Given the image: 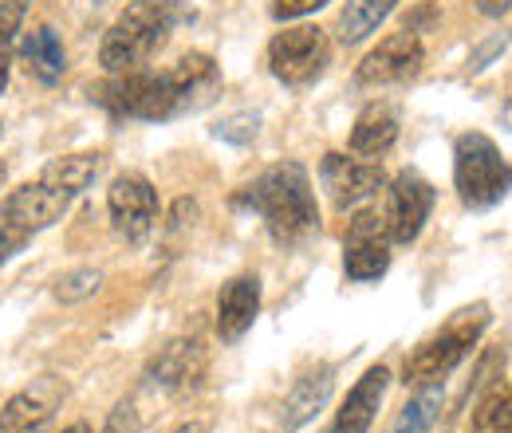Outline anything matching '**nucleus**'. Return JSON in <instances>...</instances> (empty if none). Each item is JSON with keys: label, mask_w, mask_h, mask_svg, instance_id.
Returning a JSON list of instances; mask_svg holds the SVG:
<instances>
[{"label": "nucleus", "mask_w": 512, "mask_h": 433, "mask_svg": "<svg viewBox=\"0 0 512 433\" xmlns=\"http://www.w3.org/2000/svg\"><path fill=\"white\" fill-rule=\"evenodd\" d=\"M505 44H509V32H497V36H493V40H489V44H485L481 52H473V71H481V67L493 60V56H497V52H501Z\"/></svg>", "instance_id": "c85d7f7f"}, {"label": "nucleus", "mask_w": 512, "mask_h": 433, "mask_svg": "<svg viewBox=\"0 0 512 433\" xmlns=\"http://www.w3.org/2000/svg\"><path fill=\"white\" fill-rule=\"evenodd\" d=\"M99 284H103V276H99L95 268H75V272L60 276V284H56V300H60V304H79V300L95 296Z\"/></svg>", "instance_id": "393cba45"}, {"label": "nucleus", "mask_w": 512, "mask_h": 433, "mask_svg": "<svg viewBox=\"0 0 512 433\" xmlns=\"http://www.w3.org/2000/svg\"><path fill=\"white\" fill-rule=\"evenodd\" d=\"M60 382L56 378H40L36 386L20 390L8 398V406L0 410V430L4 433H48L56 406H60Z\"/></svg>", "instance_id": "ddd939ff"}, {"label": "nucleus", "mask_w": 512, "mask_h": 433, "mask_svg": "<svg viewBox=\"0 0 512 433\" xmlns=\"http://www.w3.org/2000/svg\"><path fill=\"white\" fill-rule=\"evenodd\" d=\"M398 142V115L390 103H367L351 130V150L363 158H383Z\"/></svg>", "instance_id": "6ab92c4d"}, {"label": "nucleus", "mask_w": 512, "mask_h": 433, "mask_svg": "<svg viewBox=\"0 0 512 433\" xmlns=\"http://www.w3.org/2000/svg\"><path fill=\"white\" fill-rule=\"evenodd\" d=\"M438 410H442V386L430 382V386H422V394H414V398L398 410L390 433H430L434 422H438Z\"/></svg>", "instance_id": "5701e85b"}, {"label": "nucleus", "mask_w": 512, "mask_h": 433, "mask_svg": "<svg viewBox=\"0 0 512 433\" xmlns=\"http://www.w3.org/2000/svg\"><path fill=\"white\" fill-rule=\"evenodd\" d=\"M20 52H24V63H28V75H36L40 83H60L67 71V52L64 44H60V36H56V28H36V32H28L24 36V44H20Z\"/></svg>", "instance_id": "aec40b11"}, {"label": "nucleus", "mask_w": 512, "mask_h": 433, "mask_svg": "<svg viewBox=\"0 0 512 433\" xmlns=\"http://www.w3.org/2000/svg\"><path fill=\"white\" fill-rule=\"evenodd\" d=\"M331 63V40L316 24H296L284 28L280 36H272L268 44V71L284 83V87H308L316 83Z\"/></svg>", "instance_id": "0eeeda50"}, {"label": "nucleus", "mask_w": 512, "mask_h": 433, "mask_svg": "<svg viewBox=\"0 0 512 433\" xmlns=\"http://www.w3.org/2000/svg\"><path fill=\"white\" fill-rule=\"evenodd\" d=\"M422 63H426V48H422L418 32H414V28H406V32L386 36L383 44H379L367 60L359 63V75H355V79H359L363 87L410 83V79L422 71Z\"/></svg>", "instance_id": "9d476101"}, {"label": "nucleus", "mask_w": 512, "mask_h": 433, "mask_svg": "<svg viewBox=\"0 0 512 433\" xmlns=\"http://www.w3.org/2000/svg\"><path fill=\"white\" fill-rule=\"evenodd\" d=\"M221 91V67L190 52L174 63L170 71H123L103 91L99 103L119 119H142V123H166L178 115H193L209 107Z\"/></svg>", "instance_id": "f257e3e1"}, {"label": "nucleus", "mask_w": 512, "mask_h": 433, "mask_svg": "<svg viewBox=\"0 0 512 433\" xmlns=\"http://www.w3.org/2000/svg\"><path fill=\"white\" fill-rule=\"evenodd\" d=\"M205 374V351L197 339H174L162 347V355L150 363V382L170 390V394H182V390H193L197 378Z\"/></svg>", "instance_id": "4468645a"}, {"label": "nucleus", "mask_w": 512, "mask_h": 433, "mask_svg": "<svg viewBox=\"0 0 512 433\" xmlns=\"http://www.w3.org/2000/svg\"><path fill=\"white\" fill-rule=\"evenodd\" d=\"M28 0H0V95L8 87V67H12V52H16V32L24 24Z\"/></svg>", "instance_id": "b1692460"}, {"label": "nucleus", "mask_w": 512, "mask_h": 433, "mask_svg": "<svg viewBox=\"0 0 512 433\" xmlns=\"http://www.w3.org/2000/svg\"><path fill=\"white\" fill-rule=\"evenodd\" d=\"M256 130H260V115L241 111V115H229V119H221V123L213 126V138L233 142V146H249L256 138Z\"/></svg>", "instance_id": "a878e982"}, {"label": "nucleus", "mask_w": 512, "mask_h": 433, "mask_svg": "<svg viewBox=\"0 0 512 433\" xmlns=\"http://www.w3.org/2000/svg\"><path fill=\"white\" fill-rule=\"evenodd\" d=\"M331 386H335V371H331V367H316V371H308L304 378H296V386L288 390L284 410H280L284 430L292 433V430H300V426H308L323 406H327Z\"/></svg>", "instance_id": "f3484780"}, {"label": "nucleus", "mask_w": 512, "mask_h": 433, "mask_svg": "<svg viewBox=\"0 0 512 433\" xmlns=\"http://www.w3.org/2000/svg\"><path fill=\"white\" fill-rule=\"evenodd\" d=\"M453 186L469 209H493L512 193V162L489 134L469 130L453 142Z\"/></svg>", "instance_id": "20e7f679"}, {"label": "nucleus", "mask_w": 512, "mask_h": 433, "mask_svg": "<svg viewBox=\"0 0 512 433\" xmlns=\"http://www.w3.org/2000/svg\"><path fill=\"white\" fill-rule=\"evenodd\" d=\"M497 359H485V382L481 394L473 402V418H469V433H512V390L501 378H489Z\"/></svg>", "instance_id": "a211bd4d"}, {"label": "nucleus", "mask_w": 512, "mask_h": 433, "mask_svg": "<svg viewBox=\"0 0 512 433\" xmlns=\"http://www.w3.org/2000/svg\"><path fill=\"white\" fill-rule=\"evenodd\" d=\"M430 209H434V186L418 170H402L390 182V193H386L383 217H386V229H390V241L394 245L418 241V233L430 221Z\"/></svg>", "instance_id": "1a4fd4ad"}, {"label": "nucleus", "mask_w": 512, "mask_h": 433, "mask_svg": "<svg viewBox=\"0 0 512 433\" xmlns=\"http://www.w3.org/2000/svg\"><path fill=\"white\" fill-rule=\"evenodd\" d=\"M64 433H91V430H87V422H75V426H67Z\"/></svg>", "instance_id": "2f4dec72"}, {"label": "nucleus", "mask_w": 512, "mask_h": 433, "mask_svg": "<svg viewBox=\"0 0 512 433\" xmlns=\"http://www.w3.org/2000/svg\"><path fill=\"white\" fill-rule=\"evenodd\" d=\"M99 162H103V154H67V158H52L40 174H44L48 182H56L60 189H67L71 197H79L83 189L95 182Z\"/></svg>", "instance_id": "4be33fe9"}, {"label": "nucleus", "mask_w": 512, "mask_h": 433, "mask_svg": "<svg viewBox=\"0 0 512 433\" xmlns=\"http://www.w3.org/2000/svg\"><path fill=\"white\" fill-rule=\"evenodd\" d=\"M237 205L253 209L276 245H300L320 229L316 189H312V178L300 162L268 166L253 186H245Z\"/></svg>", "instance_id": "f03ea898"}, {"label": "nucleus", "mask_w": 512, "mask_h": 433, "mask_svg": "<svg viewBox=\"0 0 512 433\" xmlns=\"http://www.w3.org/2000/svg\"><path fill=\"white\" fill-rule=\"evenodd\" d=\"M493 323L489 304H473V308L453 311L446 323L406 359V382L414 386H430V382H446L457 363L469 359V351L477 347V339L485 335V327Z\"/></svg>", "instance_id": "39448f33"}, {"label": "nucleus", "mask_w": 512, "mask_h": 433, "mask_svg": "<svg viewBox=\"0 0 512 433\" xmlns=\"http://www.w3.org/2000/svg\"><path fill=\"white\" fill-rule=\"evenodd\" d=\"M182 20H190V12L178 0H134V4H127L119 12V20L107 28L103 44H99L103 71H111V75L138 71L142 63L166 44V36Z\"/></svg>", "instance_id": "7ed1b4c3"}, {"label": "nucleus", "mask_w": 512, "mask_h": 433, "mask_svg": "<svg viewBox=\"0 0 512 433\" xmlns=\"http://www.w3.org/2000/svg\"><path fill=\"white\" fill-rule=\"evenodd\" d=\"M394 4L398 0H347L339 12V40L363 44L371 32H379V24L394 12Z\"/></svg>", "instance_id": "412c9836"}, {"label": "nucleus", "mask_w": 512, "mask_h": 433, "mask_svg": "<svg viewBox=\"0 0 512 433\" xmlns=\"http://www.w3.org/2000/svg\"><path fill=\"white\" fill-rule=\"evenodd\" d=\"M320 178H323L327 197H331L339 209H355V205L371 201V197L386 186L383 166L359 162V158H347V154H327L320 166Z\"/></svg>", "instance_id": "f8f14e48"}, {"label": "nucleus", "mask_w": 512, "mask_h": 433, "mask_svg": "<svg viewBox=\"0 0 512 433\" xmlns=\"http://www.w3.org/2000/svg\"><path fill=\"white\" fill-rule=\"evenodd\" d=\"M512 8V0H477V12H485V16H505Z\"/></svg>", "instance_id": "c756f323"}, {"label": "nucleus", "mask_w": 512, "mask_h": 433, "mask_svg": "<svg viewBox=\"0 0 512 433\" xmlns=\"http://www.w3.org/2000/svg\"><path fill=\"white\" fill-rule=\"evenodd\" d=\"M71 201L75 197L56 186V182H48L44 174L36 182H28V186L12 189L0 201V264H8L36 233L56 225L71 209Z\"/></svg>", "instance_id": "423d86ee"}, {"label": "nucleus", "mask_w": 512, "mask_h": 433, "mask_svg": "<svg viewBox=\"0 0 512 433\" xmlns=\"http://www.w3.org/2000/svg\"><path fill=\"white\" fill-rule=\"evenodd\" d=\"M386 382H390V371H386V367H371V371L363 374V378L351 386L343 410L335 414L331 433H367L371 430V422H375V414H379V406H383Z\"/></svg>", "instance_id": "dca6fc26"}, {"label": "nucleus", "mask_w": 512, "mask_h": 433, "mask_svg": "<svg viewBox=\"0 0 512 433\" xmlns=\"http://www.w3.org/2000/svg\"><path fill=\"white\" fill-rule=\"evenodd\" d=\"M323 4H331V0H272V16L276 20H300V16L316 12Z\"/></svg>", "instance_id": "cd10ccee"}, {"label": "nucleus", "mask_w": 512, "mask_h": 433, "mask_svg": "<svg viewBox=\"0 0 512 433\" xmlns=\"http://www.w3.org/2000/svg\"><path fill=\"white\" fill-rule=\"evenodd\" d=\"M386 268H390V229H386V217L375 213V209H363L347 225V237H343V272H347V280L367 284V280H379Z\"/></svg>", "instance_id": "6e6552de"}, {"label": "nucleus", "mask_w": 512, "mask_h": 433, "mask_svg": "<svg viewBox=\"0 0 512 433\" xmlns=\"http://www.w3.org/2000/svg\"><path fill=\"white\" fill-rule=\"evenodd\" d=\"M260 311V280L256 276H233L217 296V335L225 343H237L253 327Z\"/></svg>", "instance_id": "2eb2a0df"}, {"label": "nucleus", "mask_w": 512, "mask_h": 433, "mask_svg": "<svg viewBox=\"0 0 512 433\" xmlns=\"http://www.w3.org/2000/svg\"><path fill=\"white\" fill-rule=\"evenodd\" d=\"M138 430H142V418H138L134 402H119V406L111 410L107 426H103V433H138Z\"/></svg>", "instance_id": "bb28decb"}, {"label": "nucleus", "mask_w": 512, "mask_h": 433, "mask_svg": "<svg viewBox=\"0 0 512 433\" xmlns=\"http://www.w3.org/2000/svg\"><path fill=\"white\" fill-rule=\"evenodd\" d=\"M4 178H8V166H4V162H0V186H4Z\"/></svg>", "instance_id": "473e14b6"}, {"label": "nucleus", "mask_w": 512, "mask_h": 433, "mask_svg": "<svg viewBox=\"0 0 512 433\" xmlns=\"http://www.w3.org/2000/svg\"><path fill=\"white\" fill-rule=\"evenodd\" d=\"M107 209L127 241H142L158 221V189L142 174H119L107 189Z\"/></svg>", "instance_id": "9b49d317"}, {"label": "nucleus", "mask_w": 512, "mask_h": 433, "mask_svg": "<svg viewBox=\"0 0 512 433\" xmlns=\"http://www.w3.org/2000/svg\"><path fill=\"white\" fill-rule=\"evenodd\" d=\"M174 433H209V426L205 422H186V426H178Z\"/></svg>", "instance_id": "7c9ffc66"}]
</instances>
